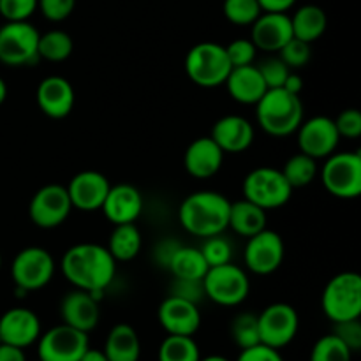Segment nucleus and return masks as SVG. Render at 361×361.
<instances>
[{
    "instance_id": "obj_30",
    "label": "nucleus",
    "mask_w": 361,
    "mask_h": 361,
    "mask_svg": "<svg viewBox=\"0 0 361 361\" xmlns=\"http://www.w3.org/2000/svg\"><path fill=\"white\" fill-rule=\"evenodd\" d=\"M143 238L134 222L130 224H118L111 231L109 242L106 249L115 261H133L140 254Z\"/></svg>"
},
{
    "instance_id": "obj_45",
    "label": "nucleus",
    "mask_w": 361,
    "mask_h": 361,
    "mask_svg": "<svg viewBox=\"0 0 361 361\" xmlns=\"http://www.w3.org/2000/svg\"><path fill=\"white\" fill-rule=\"evenodd\" d=\"M169 295L178 296V298L189 300L192 303H200L204 296L203 281H187V279H175L171 284V293Z\"/></svg>"
},
{
    "instance_id": "obj_12",
    "label": "nucleus",
    "mask_w": 361,
    "mask_h": 361,
    "mask_svg": "<svg viewBox=\"0 0 361 361\" xmlns=\"http://www.w3.org/2000/svg\"><path fill=\"white\" fill-rule=\"evenodd\" d=\"M73 210L67 187L60 183H49V185L41 187L32 196L28 215L37 228L53 229L63 224Z\"/></svg>"
},
{
    "instance_id": "obj_31",
    "label": "nucleus",
    "mask_w": 361,
    "mask_h": 361,
    "mask_svg": "<svg viewBox=\"0 0 361 361\" xmlns=\"http://www.w3.org/2000/svg\"><path fill=\"white\" fill-rule=\"evenodd\" d=\"M284 178L288 180L289 185L293 189H298V187L310 185V183L316 180L317 173H319V168H317V161L312 159L307 154H296L293 157H289L286 161L284 168L281 169Z\"/></svg>"
},
{
    "instance_id": "obj_43",
    "label": "nucleus",
    "mask_w": 361,
    "mask_h": 361,
    "mask_svg": "<svg viewBox=\"0 0 361 361\" xmlns=\"http://www.w3.org/2000/svg\"><path fill=\"white\" fill-rule=\"evenodd\" d=\"M76 0H37L42 16L49 21H63L73 14Z\"/></svg>"
},
{
    "instance_id": "obj_15",
    "label": "nucleus",
    "mask_w": 361,
    "mask_h": 361,
    "mask_svg": "<svg viewBox=\"0 0 361 361\" xmlns=\"http://www.w3.org/2000/svg\"><path fill=\"white\" fill-rule=\"evenodd\" d=\"M296 133H298L300 152L310 155L316 161L330 157L334 152H337L338 143H341L334 118L324 115L303 120Z\"/></svg>"
},
{
    "instance_id": "obj_3",
    "label": "nucleus",
    "mask_w": 361,
    "mask_h": 361,
    "mask_svg": "<svg viewBox=\"0 0 361 361\" xmlns=\"http://www.w3.org/2000/svg\"><path fill=\"white\" fill-rule=\"evenodd\" d=\"M256 118L267 134L286 137L296 133L303 122V102L300 95L284 88H268L256 102Z\"/></svg>"
},
{
    "instance_id": "obj_28",
    "label": "nucleus",
    "mask_w": 361,
    "mask_h": 361,
    "mask_svg": "<svg viewBox=\"0 0 361 361\" xmlns=\"http://www.w3.org/2000/svg\"><path fill=\"white\" fill-rule=\"evenodd\" d=\"M293 37L300 39L303 42H316L317 39L323 37L328 27L326 13L319 6L307 4L296 9V13L291 16Z\"/></svg>"
},
{
    "instance_id": "obj_32",
    "label": "nucleus",
    "mask_w": 361,
    "mask_h": 361,
    "mask_svg": "<svg viewBox=\"0 0 361 361\" xmlns=\"http://www.w3.org/2000/svg\"><path fill=\"white\" fill-rule=\"evenodd\" d=\"M74 42L71 35L63 30H49L39 35L37 55L48 62H63L71 56Z\"/></svg>"
},
{
    "instance_id": "obj_7",
    "label": "nucleus",
    "mask_w": 361,
    "mask_h": 361,
    "mask_svg": "<svg viewBox=\"0 0 361 361\" xmlns=\"http://www.w3.org/2000/svg\"><path fill=\"white\" fill-rule=\"evenodd\" d=\"M243 197L263 210L281 208L291 200L293 187L284 178L281 169L261 166L245 176L242 185Z\"/></svg>"
},
{
    "instance_id": "obj_22",
    "label": "nucleus",
    "mask_w": 361,
    "mask_h": 361,
    "mask_svg": "<svg viewBox=\"0 0 361 361\" xmlns=\"http://www.w3.org/2000/svg\"><path fill=\"white\" fill-rule=\"evenodd\" d=\"M60 317L67 326L90 334L97 328L99 319H101L99 302L90 293L83 289H74L60 302Z\"/></svg>"
},
{
    "instance_id": "obj_20",
    "label": "nucleus",
    "mask_w": 361,
    "mask_h": 361,
    "mask_svg": "<svg viewBox=\"0 0 361 361\" xmlns=\"http://www.w3.org/2000/svg\"><path fill=\"white\" fill-rule=\"evenodd\" d=\"M101 210L113 226L130 224L136 222L143 212V197L130 183H118L109 187Z\"/></svg>"
},
{
    "instance_id": "obj_50",
    "label": "nucleus",
    "mask_w": 361,
    "mask_h": 361,
    "mask_svg": "<svg viewBox=\"0 0 361 361\" xmlns=\"http://www.w3.org/2000/svg\"><path fill=\"white\" fill-rule=\"evenodd\" d=\"M80 361H108V358H106L104 353L99 351V349L88 348L87 351H85V355L81 356Z\"/></svg>"
},
{
    "instance_id": "obj_53",
    "label": "nucleus",
    "mask_w": 361,
    "mask_h": 361,
    "mask_svg": "<svg viewBox=\"0 0 361 361\" xmlns=\"http://www.w3.org/2000/svg\"><path fill=\"white\" fill-rule=\"evenodd\" d=\"M0 268H2V254H0Z\"/></svg>"
},
{
    "instance_id": "obj_27",
    "label": "nucleus",
    "mask_w": 361,
    "mask_h": 361,
    "mask_svg": "<svg viewBox=\"0 0 361 361\" xmlns=\"http://www.w3.org/2000/svg\"><path fill=\"white\" fill-rule=\"evenodd\" d=\"M228 228H231L236 235L250 238L267 229V210L243 197L229 207Z\"/></svg>"
},
{
    "instance_id": "obj_4",
    "label": "nucleus",
    "mask_w": 361,
    "mask_h": 361,
    "mask_svg": "<svg viewBox=\"0 0 361 361\" xmlns=\"http://www.w3.org/2000/svg\"><path fill=\"white\" fill-rule=\"evenodd\" d=\"M323 312L331 323L360 319L361 277L356 271H342L331 277L321 296Z\"/></svg>"
},
{
    "instance_id": "obj_37",
    "label": "nucleus",
    "mask_w": 361,
    "mask_h": 361,
    "mask_svg": "<svg viewBox=\"0 0 361 361\" xmlns=\"http://www.w3.org/2000/svg\"><path fill=\"white\" fill-rule=\"evenodd\" d=\"M200 250L201 254H203L204 261H207L208 268L231 263V257H233L231 243H229L224 236L221 235L208 236V238H204V243L200 247Z\"/></svg>"
},
{
    "instance_id": "obj_1",
    "label": "nucleus",
    "mask_w": 361,
    "mask_h": 361,
    "mask_svg": "<svg viewBox=\"0 0 361 361\" xmlns=\"http://www.w3.org/2000/svg\"><path fill=\"white\" fill-rule=\"evenodd\" d=\"M60 268L74 288L90 293L99 302L115 279L116 261L104 245L76 243L66 250Z\"/></svg>"
},
{
    "instance_id": "obj_47",
    "label": "nucleus",
    "mask_w": 361,
    "mask_h": 361,
    "mask_svg": "<svg viewBox=\"0 0 361 361\" xmlns=\"http://www.w3.org/2000/svg\"><path fill=\"white\" fill-rule=\"evenodd\" d=\"M263 13H288L296 0H257Z\"/></svg>"
},
{
    "instance_id": "obj_40",
    "label": "nucleus",
    "mask_w": 361,
    "mask_h": 361,
    "mask_svg": "<svg viewBox=\"0 0 361 361\" xmlns=\"http://www.w3.org/2000/svg\"><path fill=\"white\" fill-rule=\"evenodd\" d=\"M257 69H259L261 76H263L268 88H282L286 78L291 73V69H289L281 59H277V56L267 59L264 62H261L259 66H257Z\"/></svg>"
},
{
    "instance_id": "obj_23",
    "label": "nucleus",
    "mask_w": 361,
    "mask_h": 361,
    "mask_svg": "<svg viewBox=\"0 0 361 361\" xmlns=\"http://www.w3.org/2000/svg\"><path fill=\"white\" fill-rule=\"evenodd\" d=\"M212 140L224 154H242L254 141V127L240 115H226L212 127Z\"/></svg>"
},
{
    "instance_id": "obj_2",
    "label": "nucleus",
    "mask_w": 361,
    "mask_h": 361,
    "mask_svg": "<svg viewBox=\"0 0 361 361\" xmlns=\"http://www.w3.org/2000/svg\"><path fill=\"white\" fill-rule=\"evenodd\" d=\"M231 201L215 190L189 194L178 208V221L187 233L200 238L222 235L228 229Z\"/></svg>"
},
{
    "instance_id": "obj_35",
    "label": "nucleus",
    "mask_w": 361,
    "mask_h": 361,
    "mask_svg": "<svg viewBox=\"0 0 361 361\" xmlns=\"http://www.w3.org/2000/svg\"><path fill=\"white\" fill-rule=\"evenodd\" d=\"M231 337L240 349H247L252 348V345L261 344L259 326H257L256 314H238L231 323Z\"/></svg>"
},
{
    "instance_id": "obj_52",
    "label": "nucleus",
    "mask_w": 361,
    "mask_h": 361,
    "mask_svg": "<svg viewBox=\"0 0 361 361\" xmlns=\"http://www.w3.org/2000/svg\"><path fill=\"white\" fill-rule=\"evenodd\" d=\"M200 361H229V360H228V358H224V356L212 355V356H207V358H201Z\"/></svg>"
},
{
    "instance_id": "obj_9",
    "label": "nucleus",
    "mask_w": 361,
    "mask_h": 361,
    "mask_svg": "<svg viewBox=\"0 0 361 361\" xmlns=\"http://www.w3.org/2000/svg\"><path fill=\"white\" fill-rule=\"evenodd\" d=\"M39 35L28 21H6L0 27V62L9 67L32 66L39 60Z\"/></svg>"
},
{
    "instance_id": "obj_6",
    "label": "nucleus",
    "mask_w": 361,
    "mask_h": 361,
    "mask_svg": "<svg viewBox=\"0 0 361 361\" xmlns=\"http://www.w3.org/2000/svg\"><path fill=\"white\" fill-rule=\"evenodd\" d=\"M324 189L338 200H356L361 194V155L358 152H334L321 168Z\"/></svg>"
},
{
    "instance_id": "obj_18",
    "label": "nucleus",
    "mask_w": 361,
    "mask_h": 361,
    "mask_svg": "<svg viewBox=\"0 0 361 361\" xmlns=\"http://www.w3.org/2000/svg\"><path fill=\"white\" fill-rule=\"evenodd\" d=\"M289 39H293V27L288 13H261L250 25V41L257 51L279 53Z\"/></svg>"
},
{
    "instance_id": "obj_19",
    "label": "nucleus",
    "mask_w": 361,
    "mask_h": 361,
    "mask_svg": "<svg viewBox=\"0 0 361 361\" xmlns=\"http://www.w3.org/2000/svg\"><path fill=\"white\" fill-rule=\"evenodd\" d=\"M41 337V321L32 310L16 307L0 317V338L2 344L16 348H30Z\"/></svg>"
},
{
    "instance_id": "obj_54",
    "label": "nucleus",
    "mask_w": 361,
    "mask_h": 361,
    "mask_svg": "<svg viewBox=\"0 0 361 361\" xmlns=\"http://www.w3.org/2000/svg\"><path fill=\"white\" fill-rule=\"evenodd\" d=\"M0 344H2V338H0Z\"/></svg>"
},
{
    "instance_id": "obj_26",
    "label": "nucleus",
    "mask_w": 361,
    "mask_h": 361,
    "mask_svg": "<svg viewBox=\"0 0 361 361\" xmlns=\"http://www.w3.org/2000/svg\"><path fill=\"white\" fill-rule=\"evenodd\" d=\"M102 353L108 361H140V335L130 324H115L106 337Z\"/></svg>"
},
{
    "instance_id": "obj_29",
    "label": "nucleus",
    "mask_w": 361,
    "mask_h": 361,
    "mask_svg": "<svg viewBox=\"0 0 361 361\" xmlns=\"http://www.w3.org/2000/svg\"><path fill=\"white\" fill-rule=\"evenodd\" d=\"M168 270L175 279H187V281H203L208 271V264L203 254L196 247L178 245L166 263Z\"/></svg>"
},
{
    "instance_id": "obj_8",
    "label": "nucleus",
    "mask_w": 361,
    "mask_h": 361,
    "mask_svg": "<svg viewBox=\"0 0 361 361\" xmlns=\"http://www.w3.org/2000/svg\"><path fill=\"white\" fill-rule=\"evenodd\" d=\"M204 296L221 307H236L247 300L250 281L245 270L233 263L208 268L203 277Z\"/></svg>"
},
{
    "instance_id": "obj_38",
    "label": "nucleus",
    "mask_w": 361,
    "mask_h": 361,
    "mask_svg": "<svg viewBox=\"0 0 361 361\" xmlns=\"http://www.w3.org/2000/svg\"><path fill=\"white\" fill-rule=\"evenodd\" d=\"M310 44L309 42H303L300 39L293 37L279 49V59L289 67V69H302L307 63L310 62Z\"/></svg>"
},
{
    "instance_id": "obj_36",
    "label": "nucleus",
    "mask_w": 361,
    "mask_h": 361,
    "mask_svg": "<svg viewBox=\"0 0 361 361\" xmlns=\"http://www.w3.org/2000/svg\"><path fill=\"white\" fill-rule=\"evenodd\" d=\"M222 9L226 20L238 27H250L263 13L257 0H224Z\"/></svg>"
},
{
    "instance_id": "obj_41",
    "label": "nucleus",
    "mask_w": 361,
    "mask_h": 361,
    "mask_svg": "<svg viewBox=\"0 0 361 361\" xmlns=\"http://www.w3.org/2000/svg\"><path fill=\"white\" fill-rule=\"evenodd\" d=\"M37 11V0H0V14L6 21H28Z\"/></svg>"
},
{
    "instance_id": "obj_13",
    "label": "nucleus",
    "mask_w": 361,
    "mask_h": 361,
    "mask_svg": "<svg viewBox=\"0 0 361 361\" xmlns=\"http://www.w3.org/2000/svg\"><path fill=\"white\" fill-rule=\"evenodd\" d=\"M88 349V334L59 324L37 338L39 361H80Z\"/></svg>"
},
{
    "instance_id": "obj_46",
    "label": "nucleus",
    "mask_w": 361,
    "mask_h": 361,
    "mask_svg": "<svg viewBox=\"0 0 361 361\" xmlns=\"http://www.w3.org/2000/svg\"><path fill=\"white\" fill-rule=\"evenodd\" d=\"M236 361H284L279 349L268 348L264 344L252 345V348L242 349Z\"/></svg>"
},
{
    "instance_id": "obj_39",
    "label": "nucleus",
    "mask_w": 361,
    "mask_h": 361,
    "mask_svg": "<svg viewBox=\"0 0 361 361\" xmlns=\"http://www.w3.org/2000/svg\"><path fill=\"white\" fill-rule=\"evenodd\" d=\"M224 48L226 53H228L229 62H231V67L249 66V63H254V60H256L257 48L250 39H235V41L229 42Z\"/></svg>"
},
{
    "instance_id": "obj_34",
    "label": "nucleus",
    "mask_w": 361,
    "mask_h": 361,
    "mask_svg": "<svg viewBox=\"0 0 361 361\" xmlns=\"http://www.w3.org/2000/svg\"><path fill=\"white\" fill-rule=\"evenodd\" d=\"M310 361H353V351L337 335L330 334L314 344Z\"/></svg>"
},
{
    "instance_id": "obj_33",
    "label": "nucleus",
    "mask_w": 361,
    "mask_h": 361,
    "mask_svg": "<svg viewBox=\"0 0 361 361\" xmlns=\"http://www.w3.org/2000/svg\"><path fill=\"white\" fill-rule=\"evenodd\" d=\"M159 361H200L201 353L196 341L185 335H168L157 353Z\"/></svg>"
},
{
    "instance_id": "obj_14",
    "label": "nucleus",
    "mask_w": 361,
    "mask_h": 361,
    "mask_svg": "<svg viewBox=\"0 0 361 361\" xmlns=\"http://www.w3.org/2000/svg\"><path fill=\"white\" fill-rule=\"evenodd\" d=\"M284 240L271 229H263L247 238L243 261L245 267L256 275H270L281 268L284 261Z\"/></svg>"
},
{
    "instance_id": "obj_16",
    "label": "nucleus",
    "mask_w": 361,
    "mask_h": 361,
    "mask_svg": "<svg viewBox=\"0 0 361 361\" xmlns=\"http://www.w3.org/2000/svg\"><path fill=\"white\" fill-rule=\"evenodd\" d=\"M157 319L168 335L194 337V334L201 326V312L197 309V303L173 295L162 300L157 310Z\"/></svg>"
},
{
    "instance_id": "obj_48",
    "label": "nucleus",
    "mask_w": 361,
    "mask_h": 361,
    "mask_svg": "<svg viewBox=\"0 0 361 361\" xmlns=\"http://www.w3.org/2000/svg\"><path fill=\"white\" fill-rule=\"evenodd\" d=\"M0 361H27L21 348L9 344H0Z\"/></svg>"
},
{
    "instance_id": "obj_42",
    "label": "nucleus",
    "mask_w": 361,
    "mask_h": 361,
    "mask_svg": "<svg viewBox=\"0 0 361 361\" xmlns=\"http://www.w3.org/2000/svg\"><path fill=\"white\" fill-rule=\"evenodd\" d=\"M334 122L335 127H337L341 140L342 137L356 140V137L361 136V113L356 108H349L341 111Z\"/></svg>"
},
{
    "instance_id": "obj_24",
    "label": "nucleus",
    "mask_w": 361,
    "mask_h": 361,
    "mask_svg": "<svg viewBox=\"0 0 361 361\" xmlns=\"http://www.w3.org/2000/svg\"><path fill=\"white\" fill-rule=\"evenodd\" d=\"M222 162H224V152L210 136L194 140L183 155L185 171L200 180L217 175L222 168Z\"/></svg>"
},
{
    "instance_id": "obj_44",
    "label": "nucleus",
    "mask_w": 361,
    "mask_h": 361,
    "mask_svg": "<svg viewBox=\"0 0 361 361\" xmlns=\"http://www.w3.org/2000/svg\"><path fill=\"white\" fill-rule=\"evenodd\" d=\"M334 335H337L353 353L361 349V323L360 319L344 321V323H335Z\"/></svg>"
},
{
    "instance_id": "obj_25",
    "label": "nucleus",
    "mask_w": 361,
    "mask_h": 361,
    "mask_svg": "<svg viewBox=\"0 0 361 361\" xmlns=\"http://www.w3.org/2000/svg\"><path fill=\"white\" fill-rule=\"evenodd\" d=\"M224 85L231 99H235L240 104H256L268 90L259 69L254 63L233 67L226 78Z\"/></svg>"
},
{
    "instance_id": "obj_10",
    "label": "nucleus",
    "mask_w": 361,
    "mask_h": 361,
    "mask_svg": "<svg viewBox=\"0 0 361 361\" xmlns=\"http://www.w3.org/2000/svg\"><path fill=\"white\" fill-rule=\"evenodd\" d=\"M11 274L18 291L28 293L42 289L55 275V259L42 247H27L20 250L11 264Z\"/></svg>"
},
{
    "instance_id": "obj_21",
    "label": "nucleus",
    "mask_w": 361,
    "mask_h": 361,
    "mask_svg": "<svg viewBox=\"0 0 361 361\" xmlns=\"http://www.w3.org/2000/svg\"><path fill=\"white\" fill-rule=\"evenodd\" d=\"M35 101L41 111L49 118H66L74 108V88L69 80L62 76H48L39 83Z\"/></svg>"
},
{
    "instance_id": "obj_17",
    "label": "nucleus",
    "mask_w": 361,
    "mask_h": 361,
    "mask_svg": "<svg viewBox=\"0 0 361 361\" xmlns=\"http://www.w3.org/2000/svg\"><path fill=\"white\" fill-rule=\"evenodd\" d=\"M109 187L111 183L102 173L87 169L71 178L67 192H69L73 208L80 212H97L104 203Z\"/></svg>"
},
{
    "instance_id": "obj_11",
    "label": "nucleus",
    "mask_w": 361,
    "mask_h": 361,
    "mask_svg": "<svg viewBox=\"0 0 361 361\" xmlns=\"http://www.w3.org/2000/svg\"><path fill=\"white\" fill-rule=\"evenodd\" d=\"M259 342L274 349H282L295 341L300 317L289 303H271L257 316Z\"/></svg>"
},
{
    "instance_id": "obj_49",
    "label": "nucleus",
    "mask_w": 361,
    "mask_h": 361,
    "mask_svg": "<svg viewBox=\"0 0 361 361\" xmlns=\"http://www.w3.org/2000/svg\"><path fill=\"white\" fill-rule=\"evenodd\" d=\"M282 88H284V90H288V92H291V94L300 95V94H302V90H303L302 76H300V74H296V73H293V71H291V73H289V76L286 78Z\"/></svg>"
},
{
    "instance_id": "obj_5",
    "label": "nucleus",
    "mask_w": 361,
    "mask_h": 361,
    "mask_svg": "<svg viewBox=\"0 0 361 361\" xmlns=\"http://www.w3.org/2000/svg\"><path fill=\"white\" fill-rule=\"evenodd\" d=\"M231 69L226 48L219 42H197L185 56V73L197 87H221Z\"/></svg>"
},
{
    "instance_id": "obj_51",
    "label": "nucleus",
    "mask_w": 361,
    "mask_h": 361,
    "mask_svg": "<svg viewBox=\"0 0 361 361\" xmlns=\"http://www.w3.org/2000/svg\"><path fill=\"white\" fill-rule=\"evenodd\" d=\"M6 97H7V85H6V81H4L2 78H0V106L4 104Z\"/></svg>"
}]
</instances>
